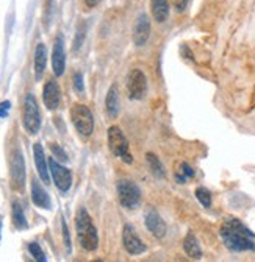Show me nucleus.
Here are the masks:
<instances>
[{"label": "nucleus", "instance_id": "1", "mask_svg": "<svg viewBox=\"0 0 255 262\" xmlns=\"http://www.w3.org/2000/svg\"><path fill=\"white\" fill-rule=\"evenodd\" d=\"M221 239L232 251H249L255 250V234L246 228L238 219H227L219 229Z\"/></svg>", "mask_w": 255, "mask_h": 262}, {"label": "nucleus", "instance_id": "4", "mask_svg": "<svg viewBox=\"0 0 255 262\" xmlns=\"http://www.w3.org/2000/svg\"><path fill=\"white\" fill-rule=\"evenodd\" d=\"M22 123L27 133L35 136L41 128V114H40V106L33 94H28L24 102V110H22Z\"/></svg>", "mask_w": 255, "mask_h": 262}, {"label": "nucleus", "instance_id": "27", "mask_svg": "<svg viewBox=\"0 0 255 262\" xmlns=\"http://www.w3.org/2000/svg\"><path fill=\"white\" fill-rule=\"evenodd\" d=\"M50 150L55 155V158H58L60 161H68V155L63 151V148L58 144H50Z\"/></svg>", "mask_w": 255, "mask_h": 262}, {"label": "nucleus", "instance_id": "32", "mask_svg": "<svg viewBox=\"0 0 255 262\" xmlns=\"http://www.w3.org/2000/svg\"><path fill=\"white\" fill-rule=\"evenodd\" d=\"M0 237H2V217H0Z\"/></svg>", "mask_w": 255, "mask_h": 262}, {"label": "nucleus", "instance_id": "22", "mask_svg": "<svg viewBox=\"0 0 255 262\" xmlns=\"http://www.w3.org/2000/svg\"><path fill=\"white\" fill-rule=\"evenodd\" d=\"M11 219H13V225L17 229H27L28 228V222L25 219L22 205L19 202H13V209H11Z\"/></svg>", "mask_w": 255, "mask_h": 262}, {"label": "nucleus", "instance_id": "28", "mask_svg": "<svg viewBox=\"0 0 255 262\" xmlns=\"http://www.w3.org/2000/svg\"><path fill=\"white\" fill-rule=\"evenodd\" d=\"M74 88L77 92H83L85 86H83V75L82 74H75L74 75Z\"/></svg>", "mask_w": 255, "mask_h": 262}, {"label": "nucleus", "instance_id": "19", "mask_svg": "<svg viewBox=\"0 0 255 262\" xmlns=\"http://www.w3.org/2000/svg\"><path fill=\"white\" fill-rule=\"evenodd\" d=\"M47 66V49L43 42H40L35 49V77L41 80Z\"/></svg>", "mask_w": 255, "mask_h": 262}, {"label": "nucleus", "instance_id": "17", "mask_svg": "<svg viewBox=\"0 0 255 262\" xmlns=\"http://www.w3.org/2000/svg\"><path fill=\"white\" fill-rule=\"evenodd\" d=\"M105 110L110 119H116L119 111H121V103H119V92H117V86L113 84L105 97Z\"/></svg>", "mask_w": 255, "mask_h": 262}, {"label": "nucleus", "instance_id": "7", "mask_svg": "<svg viewBox=\"0 0 255 262\" xmlns=\"http://www.w3.org/2000/svg\"><path fill=\"white\" fill-rule=\"evenodd\" d=\"M10 181L11 189L22 192L25 187V161L19 148H14L10 156Z\"/></svg>", "mask_w": 255, "mask_h": 262}, {"label": "nucleus", "instance_id": "21", "mask_svg": "<svg viewBox=\"0 0 255 262\" xmlns=\"http://www.w3.org/2000/svg\"><path fill=\"white\" fill-rule=\"evenodd\" d=\"M146 161H147L149 170L152 172V175H153L155 178H160V180L166 178V170H165V167H163L162 161L158 159L153 153H150V151L146 153Z\"/></svg>", "mask_w": 255, "mask_h": 262}, {"label": "nucleus", "instance_id": "2", "mask_svg": "<svg viewBox=\"0 0 255 262\" xmlns=\"http://www.w3.org/2000/svg\"><path fill=\"white\" fill-rule=\"evenodd\" d=\"M75 229H77V237L86 251H94L99 247V236L97 229H95L88 211L85 208H80L75 214Z\"/></svg>", "mask_w": 255, "mask_h": 262}, {"label": "nucleus", "instance_id": "9", "mask_svg": "<svg viewBox=\"0 0 255 262\" xmlns=\"http://www.w3.org/2000/svg\"><path fill=\"white\" fill-rule=\"evenodd\" d=\"M122 244L125 251L130 256H138L146 253L147 247L144 245V242L140 239V236L136 234V229L132 225H125L122 229Z\"/></svg>", "mask_w": 255, "mask_h": 262}, {"label": "nucleus", "instance_id": "30", "mask_svg": "<svg viewBox=\"0 0 255 262\" xmlns=\"http://www.w3.org/2000/svg\"><path fill=\"white\" fill-rule=\"evenodd\" d=\"M10 106H11V103H10L8 100H7V102H2V103H0V117H7V116H8Z\"/></svg>", "mask_w": 255, "mask_h": 262}, {"label": "nucleus", "instance_id": "20", "mask_svg": "<svg viewBox=\"0 0 255 262\" xmlns=\"http://www.w3.org/2000/svg\"><path fill=\"white\" fill-rule=\"evenodd\" d=\"M183 250L185 253L188 254V257L194 259V260H199L202 257V250H201V245L196 239V236L193 233H188L186 237L183 239Z\"/></svg>", "mask_w": 255, "mask_h": 262}, {"label": "nucleus", "instance_id": "16", "mask_svg": "<svg viewBox=\"0 0 255 262\" xmlns=\"http://www.w3.org/2000/svg\"><path fill=\"white\" fill-rule=\"evenodd\" d=\"M31 202H33L41 209H47V211L52 209L50 196L46 192V189H43V186L40 184V181L36 178L31 180Z\"/></svg>", "mask_w": 255, "mask_h": 262}, {"label": "nucleus", "instance_id": "6", "mask_svg": "<svg viewBox=\"0 0 255 262\" xmlns=\"http://www.w3.org/2000/svg\"><path fill=\"white\" fill-rule=\"evenodd\" d=\"M71 120L82 138H89L94 131V117L86 105L75 103L71 108Z\"/></svg>", "mask_w": 255, "mask_h": 262}, {"label": "nucleus", "instance_id": "8", "mask_svg": "<svg viewBox=\"0 0 255 262\" xmlns=\"http://www.w3.org/2000/svg\"><path fill=\"white\" fill-rule=\"evenodd\" d=\"M49 170L50 175L53 178L55 186L61 190V192H68L72 186V173L69 169H66L65 166L55 159V158H49Z\"/></svg>", "mask_w": 255, "mask_h": 262}, {"label": "nucleus", "instance_id": "12", "mask_svg": "<svg viewBox=\"0 0 255 262\" xmlns=\"http://www.w3.org/2000/svg\"><path fill=\"white\" fill-rule=\"evenodd\" d=\"M150 38V19L146 13L140 14L136 22H135V28H133V44L136 47H143L147 44Z\"/></svg>", "mask_w": 255, "mask_h": 262}, {"label": "nucleus", "instance_id": "26", "mask_svg": "<svg viewBox=\"0 0 255 262\" xmlns=\"http://www.w3.org/2000/svg\"><path fill=\"white\" fill-rule=\"evenodd\" d=\"M61 229H63V239H65L66 250L71 251V236H69V229H68V225L65 220H61Z\"/></svg>", "mask_w": 255, "mask_h": 262}, {"label": "nucleus", "instance_id": "14", "mask_svg": "<svg viewBox=\"0 0 255 262\" xmlns=\"http://www.w3.org/2000/svg\"><path fill=\"white\" fill-rule=\"evenodd\" d=\"M43 100L47 110L53 111L61 103V89L55 80H49L43 89Z\"/></svg>", "mask_w": 255, "mask_h": 262}, {"label": "nucleus", "instance_id": "3", "mask_svg": "<svg viewBox=\"0 0 255 262\" xmlns=\"http://www.w3.org/2000/svg\"><path fill=\"white\" fill-rule=\"evenodd\" d=\"M108 147L111 153L122 159L125 164H132L133 162V155L130 153V145L127 141L125 135L122 133V129L116 125L108 128Z\"/></svg>", "mask_w": 255, "mask_h": 262}, {"label": "nucleus", "instance_id": "18", "mask_svg": "<svg viewBox=\"0 0 255 262\" xmlns=\"http://www.w3.org/2000/svg\"><path fill=\"white\" fill-rule=\"evenodd\" d=\"M150 11L155 22L163 24L169 16V0H150Z\"/></svg>", "mask_w": 255, "mask_h": 262}, {"label": "nucleus", "instance_id": "25", "mask_svg": "<svg viewBox=\"0 0 255 262\" xmlns=\"http://www.w3.org/2000/svg\"><path fill=\"white\" fill-rule=\"evenodd\" d=\"M28 251H30L31 256L35 257V260H38V262H46V254H44L43 248L40 247V244H36V242L28 244Z\"/></svg>", "mask_w": 255, "mask_h": 262}, {"label": "nucleus", "instance_id": "13", "mask_svg": "<svg viewBox=\"0 0 255 262\" xmlns=\"http://www.w3.org/2000/svg\"><path fill=\"white\" fill-rule=\"evenodd\" d=\"M52 68L55 77H61L66 69V53H65V41L61 36H58L53 42L52 50Z\"/></svg>", "mask_w": 255, "mask_h": 262}, {"label": "nucleus", "instance_id": "15", "mask_svg": "<svg viewBox=\"0 0 255 262\" xmlns=\"http://www.w3.org/2000/svg\"><path fill=\"white\" fill-rule=\"evenodd\" d=\"M33 156H35V164H36V170L43 183L49 184L50 181V170H49V159L46 158L44 148L40 142L33 145Z\"/></svg>", "mask_w": 255, "mask_h": 262}, {"label": "nucleus", "instance_id": "29", "mask_svg": "<svg viewBox=\"0 0 255 262\" xmlns=\"http://www.w3.org/2000/svg\"><path fill=\"white\" fill-rule=\"evenodd\" d=\"M188 2L189 0H174V8L177 10V13L185 11V8L188 7Z\"/></svg>", "mask_w": 255, "mask_h": 262}, {"label": "nucleus", "instance_id": "23", "mask_svg": "<svg viewBox=\"0 0 255 262\" xmlns=\"http://www.w3.org/2000/svg\"><path fill=\"white\" fill-rule=\"evenodd\" d=\"M193 177H194V170L188 166V162H180L179 169L175 170V180H177V183L183 184L188 178H193Z\"/></svg>", "mask_w": 255, "mask_h": 262}, {"label": "nucleus", "instance_id": "5", "mask_svg": "<svg viewBox=\"0 0 255 262\" xmlns=\"http://www.w3.org/2000/svg\"><path fill=\"white\" fill-rule=\"evenodd\" d=\"M117 200L122 208L135 209L141 202V189L132 180H119L116 184Z\"/></svg>", "mask_w": 255, "mask_h": 262}, {"label": "nucleus", "instance_id": "31", "mask_svg": "<svg viewBox=\"0 0 255 262\" xmlns=\"http://www.w3.org/2000/svg\"><path fill=\"white\" fill-rule=\"evenodd\" d=\"M83 2H85V5L88 8H94V7H97L101 4V0H83Z\"/></svg>", "mask_w": 255, "mask_h": 262}, {"label": "nucleus", "instance_id": "11", "mask_svg": "<svg viewBox=\"0 0 255 262\" xmlns=\"http://www.w3.org/2000/svg\"><path fill=\"white\" fill-rule=\"evenodd\" d=\"M144 225L147 228V231L156 237V239H163L166 236V231H168V226L165 223V220L162 219V215L158 214L155 209L149 208L146 212H144Z\"/></svg>", "mask_w": 255, "mask_h": 262}, {"label": "nucleus", "instance_id": "10", "mask_svg": "<svg viewBox=\"0 0 255 262\" xmlns=\"http://www.w3.org/2000/svg\"><path fill=\"white\" fill-rule=\"evenodd\" d=\"M127 89H129V95L132 100H141L146 95L147 91V78L143 71L133 69L129 74V80H127Z\"/></svg>", "mask_w": 255, "mask_h": 262}, {"label": "nucleus", "instance_id": "24", "mask_svg": "<svg viewBox=\"0 0 255 262\" xmlns=\"http://www.w3.org/2000/svg\"><path fill=\"white\" fill-rule=\"evenodd\" d=\"M196 199L199 200V203L204 206V208H210L211 206V193L208 189L205 187H198L196 189Z\"/></svg>", "mask_w": 255, "mask_h": 262}]
</instances>
